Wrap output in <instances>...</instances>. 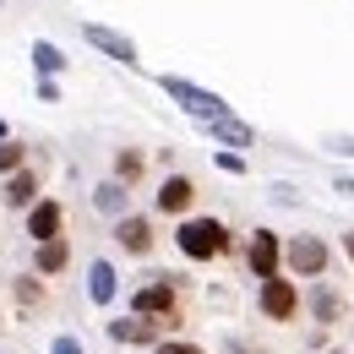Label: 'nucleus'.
<instances>
[{"label": "nucleus", "instance_id": "nucleus-1", "mask_svg": "<svg viewBox=\"0 0 354 354\" xmlns=\"http://www.w3.org/2000/svg\"><path fill=\"white\" fill-rule=\"evenodd\" d=\"M175 245L191 257V262H213V257H223L234 240H229V229H223L218 218H185L175 229Z\"/></svg>", "mask_w": 354, "mask_h": 354}, {"label": "nucleus", "instance_id": "nucleus-2", "mask_svg": "<svg viewBox=\"0 0 354 354\" xmlns=\"http://www.w3.org/2000/svg\"><path fill=\"white\" fill-rule=\"evenodd\" d=\"M158 88L175 98L180 109L196 120V126H213V120H229V104H223L218 93H207V88H196V82H185V77H164Z\"/></svg>", "mask_w": 354, "mask_h": 354}, {"label": "nucleus", "instance_id": "nucleus-3", "mask_svg": "<svg viewBox=\"0 0 354 354\" xmlns=\"http://www.w3.org/2000/svg\"><path fill=\"white\" fill-rule=\"evenodd\" d=\"M131 306H136V316H147V322H164V327H175V322H180V295H175V283H169V278H158V283H142Z\"/></svg>", "mask_w": 354, "mask_h": 354}, {"label": "nucleus", "instance_id": "nucleus-4", "mask_svg": "<svg viewBox=\"0 0 354 354\" xmlns=\"http://www.w3.org/2000/svg\"><path fill=\"white\" fill-rule=\"evenodd\" d=\"M283 262H289V272H300V278H322L327 262H333V251H327V240H316V234H295V240L283 245Z\"/></svg>", "mask_w": 354, "mask_h": 354}, {"label": "nucleus", "instance_id": "nucleus-5", "mask_svg": "<svg viewBox=\"0 0 354 354\" xmlns=\"http://www.w3.org/2000/svg\"><path fill=\"white\" fill-rule=\"evenodd\" d=\"M82 39H88L98 55H109V60H120L126 71H142V55H136V44L126 39V33H115V28H98V22H88L82 28Z\"/></svg>", "mask_w": 354, "mask_h": 354}, {"label": "nucleus", "instance_id": "nucleus-6", "mask_svg": "<svg viewBox=\"0 0 354 354\" xmlns=\"http://www.w3.org/2000/svg\"><path fill=\"white\" fill-rule=\"evenodd\" d=\"M257 300H262V316H267V322H295V310H300V289H295L289 278H267Z\"/></svg>", "mask_w": 354, "mask_h": 354}, {"label": "nucleus", "instance_id": "nucleus-7", "mask_svg": "<svg viewBox=\"0 0 354 354\" xmlns=\"http://www.w3.org/2000/svg\"><path fill=\"white\" fill-rule=\"evenodd\" d=\"M278 262H283L278 234H272V229H257V234H251V245H245V267L267 283V278H278Z\"/></svg>", "mask_w": 354, "mask_h": 354}, {"label": "nucleus", "instance_id": "nucleus-8", "mask_svg": "<svg viewBox=\"0 0 354 354\" xmlns=\"http://www.w3.org/2000/svg\"><path fill=\"white\" fill-rule=\"evenodd\" d=\"M104 327L120 344H158V333H164V322H147V316H120V322H104Z\"/></svg>", "mask_w": 354, "mask_h": 354}, {"label": "nucleus", "instance_id": "nucleus-9", "mask_svg": "<svg viewBox=\"0 0 354 354\" xmlns=\"http://www.w3.org/2000/svg\"><path fill=\"white\" fill-rule=\"evenodd\" d=\"M60 223H66V207L60 202H33V213H28V234L44 245V240H60Z\"/></svg>", "mask_w": 354, "mask_h": 354}, {"label": "nucleus", "instance_id": "nucleus-10", "mask_svg": "<svg viewBox=\"0 0 354 354\" xmlns=\"http://www.w3.org/2000/svg\"><path fill=\"white\" fill-rule=\"evenodd\" d=\"M115 240H120V251L147 257V251H153V223L136 218V213H126V218H120V229H115Z\"/></svg>", "mask_w": 354, "mask_h": 354}, {"label": "nucleus", "instance_id": "nucleus-11", "mask_svg": "<svg viewBox=\"0 0 354 354\" xmlns=\"http://www.w3.org/2000/svg\"><path fill=\"white\" fill-rule=\"evenodd\" d=\"M191 202H196V180L169 175L158 185V207H164V213H191Z\"/></svg>", "mask_w": 354, "mask_h": 354}, {"label": "nucleus", "instance_id": "nucleus-12", "mask_svg": "<svg viewBox=\"0 0 354 354\" xmlns=\"http://www.w3.org/2000/svg\"><path fill=\"white\" fill-rule=\"evenodd\" d=\"M115 289H120L115 267H109V262H93V272H88V295H93V306H109V300H115Z\"/></svg>", "mask_w": 354, "mask_h": 354}, {"label": "nucleus", "instance_id": "nucleus-13", "mask_svg": "<svg viewBox=\"0 0 354 354\" xmlns=\"http://www.w3.org/2000/svg\"><path fill=\"white\" fill-rule=\"evenodd\" d=\"M202 131L218 136V142H229V147H251V142H257V131H251L245 120H234V115H229V120H213V126H202Z\"/></svg>", "mask_w": 354, "mask_h": 354}, {"label": "nucleus", "instance_id": "nucleus-14", "mask_svg": "<svg viewBox=\"0 0 354 354\" xmlns=\"http://www.w3.org/2000/svg\"><path fill=\"white\" fill-rule=\"evenodd\" d=\"M93 207L109 213V218H126V185H120V180H104V185L93 191Z\"/></svg>", "mask_w": 354, "mask_h": 354}, {"label": "nucleus", "instance_id": "nucleus-15", "mask_svg": "<svg viewBox=\"0 0 354 354\" xmlns=\"http://www.w3.org/2000/svg\"><path fill=\"white\" fill-rule=\"evenodd\" d=\"M66 262H71V245H66V240H44L39 257H33L39 272H66Z\"/></svg>", "mask_w": 354, "mask_h": 354}, {"label": "nucleus", "instance_id": "nucleus-16", "mask_svg": "<svg viewBox=\"0 0 354 354\" xmlns=\"http://www.w3.org/2000/svg\"><path fill=\"white\" fill-rule=\"evenodd\" d=\"M33 196H39V180L28 175V169H17V175L6 180V202H11V207H28Z\"/></svg>", "mask_w": 354, "mask_h": 354}, {"label": "nucleus", "instance_id": "nucleus-17", "mask_svg": "<svg viewBox=\"0 0 354 354\" xmlns=\"http://www.w3.org/2000/svg\"><path fill=\"white\" fill-rule=\"evenodd\" d=\"M33 66H39L44 77H55V71H66V55L49 44V39H39V44H33Z\"/></svg>", "mask_w": 354, "mask_h": 354}, {"label": "nucleus", "instance_id": "nucleus-18", "mask_svg": "<svg viewBox=\"0 0 354 354\" xmlns=\"http://www.w3.org/2000/svg\"><path fill=\"white\" fill-rule=\"evenodd\" d=\"M115 175H120V185H131V180H142V153H136V147H126V153L115 158Z\"/></svg>", "mask_w": 354, "mask_h": 354}, {"label": "nucleus", "instance_id": "nucleus-19", "mask_svg": "<svg viewBox=\"0 0 354 354\" xmlns=\"http://www.w3.org/2000/svg\"><path fill=\"white\" fill-rule=\"evenodd\" d=\"M310 306H316V316H322V322H338V310H344V300H338L333 289H316V300H310Z\"/></svg>", "mask_w": 354, "mask_h": 354}, {"label": "nucleus", "instance_id": "nucleus-20", "mask_svg": "<svg viewBox=\"0 0 354 354\" xmlns=\"http://www.w3.org/2000/svg\"><path fill=\"white\" fill-rule=\"evenodd\" d=\"M22 169V142H0V175H17Z\"/></svg>", "mask_w": 354, "mask_h": 354}, {"label": "nucleus", "instance_id": "nucleus-21", "mask_svg": "<svg viewBox=\"0 0 354 354\" xmlns=\"http://www.w3.org/2000/svg\"><path fill=\"white\" fill-rule=\"evenodd\" d=\"M158 354H202L196 344H180V338H158Z\"/></svg>", "mask_w": 354, "mask_h": 354}, {"label": "nucleus", "instance_id": "nucleus-22", "mask_svg": "<svg viewBox=\"0 0 354 354\" xmlns=\"http://www.w3.org/2000/svg\"><path fill=\"white\" fill-rule=\"evenodd\" d=\"M218 169L223 175H245V158L240 153H218Z\"/></svg>", "mask_w": 354, "mask_h": 354}, {"label": "nucleus", "instance_id": "nucleus-23", "mask_svg": "<svg viewBox=\"0 0 354 354\" xmlns=\"http://www.w3.org/2000/svg\"><path fill=\"white\" fill-rule=\"evenodd\" d=\"M55 354H82V344H77L71 333H60V338H55Z\"/></svg>", "mask_w": 354, "mask_h": 354}, {"label": "nucleus", "instance_id": "nucleus-24", "mask_svg": "<svg viewBox=\"0 0 354 354\" xmlns=\"http://www.w3.org/2000/svg\"><path fill=\"white\" fill-rule=\"evenodd\" d=\"M344 251H349V262H354V234H344Z\"/></svg>", "mask_w": 354, "mask_h": 354}, {"label": "nucleus", "instance_id": "nucleus-25", "mask_svg": "<svg viewBox=\"0 0 354 354\" xmlns=\"http://www.w3.org/2000/svg\"><path fill=\"white\" fill-rule=\"evenodd\" d=\"M338 153H354V142H338Z\"/></svg>", "mask_w": 354, "mask_h": 354}]
</instances>
